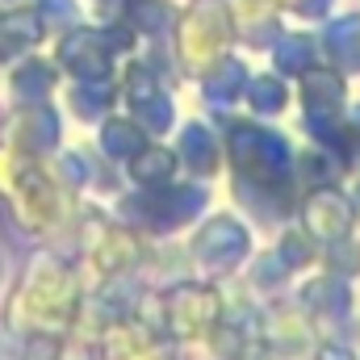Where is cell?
Masks as SVG:
<instances>
[{
    "instance_id": "5",
    "label": "cell",
    "mask_w": 360,
    "mask_h": 360,
    "mask_svg": "<svg viewBox=\"0 0 360 360\" xmlns=\"http://www.w3.org/2000/svg\"><path fill=\"white\" fill-rule=\"evenodd\" d=\"M101 143H105V151L109 155H134V151H143L139 147V130L130 126V122H109L105 130H101Z\"/></svg>"
},
{
    "instance_id": "3",
    "label": "cell",
    "mask_w": 360,
    "mask_h": 360,
    "mask_svg": "<svg viewBox=\"0 0 360 360\" xmlns=\"http://www.w3.org/2000/svg\"><path fill=\"white\" fill-rule=\"evenodd\" d=\"M55 84H59V68H55L51 59L25 51V55L8 59L4 84H0V89L8 92L13 105H38V101H46V96L55 92Z\"/></svg>"
},
{
    "instance_id": "1",
    "label": "cell",
    "mask_w": 360,
    "mask_h": 360,
    "mask_svg": "<svg viewBox=\"0 0 360 360\" xmlns=\"http://www.w3.org/2000/svg\"><path fill=\"white\" fill-rule=\"evenodd\" d=\"M4 327L8 331H34V327H68L76 319V281L72 269L51 256V252H38L30 260V269L21 276V285L13 289L8 306H4Z\"/></svg>"
},
{
    "instance_id": "6",
    "label": "cell",
    "mask_w": 360,
    "mask_h": 360,
    "mask_svg": "<svg viewBox=\"0 0 360 360\" xmlns=\"http://www.w3.org/2000/svg\"><path fill=\"white\" fill-rule=\"evenodd\" d=\"M0 4H21V0H0Z\"/></svg>"
},
{
    "instance_id": "4",
    "label": "cell",
    "mask_w": 360,
    "mask_h": 360,
    "mask_svg": "<svg viewBox=\"0 0 360 360\" xmlns=\"http://www.w3.org/2000/svg\"><path fill=\"white\" fill-rule=\"evenodd\" d=\"M172 155L168 151H160V147H147V151H134L130 155V176L139 180V184H164L168 172H172Z\"/></svg>"
},
{
    "instance_id": "2",
    "label": "cell",
    "mask_w": 360,
    "mask_h": 360,
    "mask_svg": "<svg viewBox=\"0 0 360 360\" xmlns=\"http://www.w3.org/2000/svg\"><path fill=\"white\" fill-rule=\"evenodd\" d=\"M4 147L38 160V155H51L59 147V117L46 101L38 105H13V113L4 117Z\"/></svg>"
}]
</instances>
